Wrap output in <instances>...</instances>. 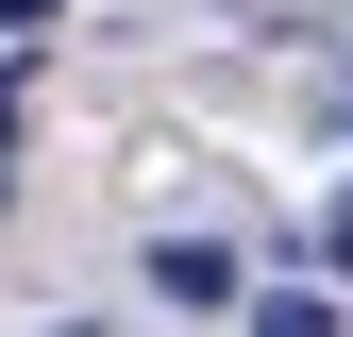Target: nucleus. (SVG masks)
<instances>
[{"mask_svg":"<svg viewBox=\"0 0 353 337\" xmlns=\"http://www.w3.org/2000/svg\"><path fill=\"white\" fill-rule=\"evenodd\" d=\"M252 337H353L336 287H252Z\"/></svg>","mask_w":353,"mask_h":337,"instance_id":"obj_2","label":"nucleus"},{"mask_svg":"<svg viewBox=\"0 0 353 337\" xmlns=\"http://www.w3.org/2000/svg\"><path fill=\"white\" fill-rule=\"evenodd\" d=\"M152 304H185V320H219V304H252L236 236H152Z\"/></svg>","mask_w":353,"mask_h":337,"instance_id":"obj_1","label":"nucleus"}]
</instances>
